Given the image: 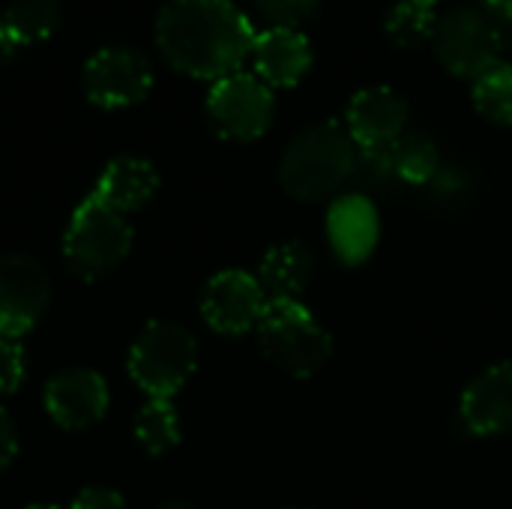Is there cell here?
Masks as SVG:
<instances>
[{"label": "cell", "instance_id": "cell-1", "mask_svg": "<svg viewBox=\"0 0 512 509\" xmlns=\"http://www.w3.org/2000/svg\"><path fill=\"white\" fill-rule=\"evenodd\" d=\"M156 45L177 72L219 81L240 72L255 27L231 0H168L156 15Z\"/></svg>", "mask_w": 512, "mask_h": 509}, {"label": "cell", "instance_id": "cell-2", "mask_svg": "<svg viewBox=\"0 0 512 509\" xmlns=\"http://www.w3.org/2000/svg\"><path fill=\"white\" fill-rule=\"evenodd\" d=\"M360 150L348 129L336 120L303 129L282 153L279 183L297 201H321L336 195L357 174Z\"/></svg>", "mask_w": 512, "mask_h": 509}, {"label": "cell", "instance_id": "cell-3", "mask_svg": "<svg viewBox=\"0 0 512 509\" xmlns=\"http://www.w3.org/2000/svg\"><path fill=\"white\" fill-rule=\"evenodd\" d=\"M129 249L132 225L126 222V216L111 210L96 195H87L75 207L63 237V258L69 270L84 282H96L120 267Z\"/></svg>", "mask_w": 512, "mask_h": 509}, {"label": "cell", "instance_id": "cell-4", "mask_svg": "<svg viewBox=\"0 0 512 509\" xmlns=\"http://www.w3.org/2000/svg\"><path fill=\"white\" fill-rule=\"evenodd\" d=\"M258 342L264 357L294 378L318 375L333 357L330 333L303 303H267L258 321Z\"/></svg>", "mask_w": 512, "mask_h": 509}, {"label": "cell", "instance_id": "cell-5", "mask_svg": "<svg viewBox=\"0 0 512 509\" xmlns=\"http://www.w3.org/2000/svg\"><path fill=\"white\" fill-rule=\"evenodd\" d=\"M129 378L150 399H171L198 366V342L177 321H150L129 351Z\"/></svg>", "mask_w": 512, "mask_h": 509}, {"label": "cell", "instance_id": "cell-6", "mask_svg": "<svg viewBox=\"0 0 512 509\" xmlns=\"http://www.w3.org/2000/svg\"><path fill=\"white\" fill-rule=\"evenodd\" d=\"M207 114L222 138L255 141L270 129L276 99L255 72H234L213 81L207 93Z\"/></svg>", "mask_w": 512, "mask_h": 509}, {"label": "cell", "instance_id": "cell-7", "mask_svg": "<svg viewBox=\"0 0 512 509\" xmlns=\"http://www.w3.org/2000/svg\"><path fill=\"white\" fill-rule=\"evenodd\" d=\"M432 45L447 72L459 78H480L486 69L501 63V39L483 9L459 6L447 12L432 33Z\"/></svg>", "mask_w": 512, "mask_h": 509}, {"label": "cell", "instance_id": "cell-8", "mask_svg": "<svg viewBox=\"0 0 512 509\" xmlns=\"http://www.w3.org/2000/svg\"><path fill=\"white\" fill-rule=\"evenodd\" d=\"M84 96L99 108H129L147 99L153 87V69L150 60L123 45H111L96 51L81 72Z\"/></svg>", "mask_w": 512, "mask_h": 509}, {"label": "cell", "instance_id": "cell-9", "mask_svg": "<svg viewBox=\"0 0 512 509\" xmlns=\"http://www.w3.org/2000/svg\"><path fill=\"white\" fill-rule=\"evenodd\" d=\"M51 282L45 267L30 255L0 258V336H27L48 309Z\"/></svg>", "mask_w": 512, "mask_h": 509}, {"label": "cell", "instance_id": "cell-10", "mask_svg": "<svg viewBox=\"0 0 512 509\" xmlns=\"http://www.w3.org/2000/svg\"><path fill=\"white\" fill-rule=\"evenodd\" d=\"M267 294L246 270H222L201 291V315L210 330L222 336H243L258 330L267 309Z\"/></svg>", "mask_w": 512, "mask_h": 509}, {"label": "cell", "instance_id": "cell-11", "mask_svg": "<svg viewBox=\"0 0 512 509\" xmlns=\"http://www.w3.org/2000/svg\"><path fill=\"white\" fill-rule=\"evenodd\" d=\"M408 102L387 84L363 87L351 96L345 111V129L357 150H387L405 135Z\"/></svg>", "mask_w": 512, "mask_h": 509}, {"label": "cell", "instance_id": "cell-12", "mask_svg": "<svg viewBox=\"0 0 512 509\" xmlns=\"http://www.w3.org/2000/svg\"><path fill=\"white\" fill-rule=\"evenodd\" d=\"M45 411L66 432L90 429L108 411V384L93 369H66L48 381Z\"/></svg>", "mask_w": 512, "mask_h": 509}, {"label": "cell", "instance_id": "cell-13", "mask_svg": "<svg viewBox=\"0 0 512 509\" xmlns=\"http://www.w3.org/2000/svg\"><path fill=\"white\" fill-rule=\"evenodd\" d=\"M462 423L477 438H495L512 429V363L480 372L462 393Z\"/></svg>", "mask_w": 512, "mask_h": 509}, {"label": "cell", "instance_id": "cell-14", "mask_svg": "<svg viewBox=\"0 0 512 509\" xmlns=\"http://www.w3.org/2000/svg\"><path fill=\"white\" fill-rule=\"evenodd\" d=\"M378 237H381V219H378L375 204L366 195L351 192V195H339L330 204L327 240L342 264L348 267L363 264L375 252Z\"/></svg>", "mask_w": 512, "mask_h": 509}, {"label": "cell", "instance_id": "cell-15", "mask_svg": "<svg viewBox=\"0 0 512 509\" xmlns=\"http://www.w3.org/2000/svg\"><path fill=\"white\" fill-rule=\"evenodd\" d=\"M249 57L255 63V75L267 87H294L306 78L312 66V45L306 33H300L297 27L273 24L255 33V45Z\"/></svg>", "mask_w": 512, "mask_h": 509}, {"label": "cell", "instance_id": "cell-16", "mask_svg": "<svg viewBox=\"0 0 512 509\" xmlns=\"http://www.w3.org/2000/svg\"><path fill=\"white\" fill-rule=\"evenodd\" d=\"M159 189L156 168L141 156H117L111 159L96 183V198L105 201L117 213H135L141 210Z\"/></svg>", "mask_w": 512, "mask_h": 509}, {"label": "cell", "instance_id": "cell-17", "mask_svg": "<svg viewBox=\"0 0 512 509\" xmlns=\"http://www.w3.org/2000/svg\"><path fill=\"white\" fill-rule=\"evenodd\" d=\"M312 270H315L312 252L303 243L291 240V243L273 246L264 255L255 279L264 288L270 303H300V297L306 294L312 282Z\"/></svg>", "mask_w": 512, "mask_h": 509}, {"label": "cell", "instance_id": "cell-18", "mask_svg": "<svg viewBox=\"0 0 512 509\" xmlns=\"http://www.w3.org/2000/svg\"><path fill=\"white\" fill-rule=\"evenodd\" d=\"M60 18H63V12H60L57 0H12L6 6V12L0 15L3 39L12 48L45 42L57 33Z\"/></svg>", "mask_w": 512, "mask_h": 509}, {"label": "cell", "instance_id": "cell-19", "mask_svg": "<svg viewBox=\"0 0 512 509\" xmlns=\"http://www.w3.org/2000/svg\"><path fill=\"white\" fill-rule=\"evenodd\" d=\"M387 162L393 177L414 186L429 183L441 168L438 147L426 132H405L399 141H393V147H387Z\"/></svg>", "mask_w": 512, "mask_h": 509}, {"label": "cell", "instance_id": "cell-20", "mask_svg": "<svg viewBox=\"0 0 512 509\" xmlns=\"http://www.w3.org/2000/svg\"><path fill=\"white\" fill-rule=\"evenodd\" d=\"M135 438L150 456H162L180 441V417L171 399H150L135 417Z\"/></svg>", "mask_w": 512, "mask_h": 509}, {"label": "cell", "instance_id": "cell-21", "mask_svg": "<svg viewBox=\"0 0 512 509\" xmlns=\"http://www.w3.org/2000/svg\"><path fill=\"white\" fill-rule=\"evenodd\" d=\"M474 96V108L498 123V126H512V63H495L492 69H486L480 78H474L471 87Z\"/></svg>", "mask_w": 512, "mask_h": 509}, {"label": "cell", "instance_id": "cell-22", "mask_svg": "<svg viewBox=\"0 0 512 509\" xmlns=\"http://www.w3.org/2000/svg\"><path fill=\"white\" fill-rule=\"evenodd\" d=\"M435 24H438L435 9L423 0H399L390 6V12L384 18L387 36L402 48H414V45L432 39Z\"/></svg>", "mask_w": 512, "mask_h": 509}, {"label": "cell", "instance_id": "cell-23", "mask_svg": "<svg viewBox=\"0 0 512 509\" xmlns=\"http://www.w3.org/2000/svg\"><path fill=\"white\" fill-rule=\"evenodd\" d=\"M27 378V351L21 339L0 336V396H12Z\"/></svg>", "mask_w": 512, "mask_h": 509}, {"label": "cell", "instance_id": "cell-24", "mask_svg": "<svg viewBox=\"0 0 512 509\" xmlns=\"http://www.w3.org/2000/svg\"><path fill=\"white\" fill-rule=\"evenodd\" d=\"M258 12L270 18L279 27H297L303 18H309L318 6V0H255Z\"/></svg>", "mask_w": 512, "mask_h": 509}, {"label": "cell", "instance_id": "cell-25", "mask_svg": "<svg viewBox=\"0 0 512 509\" xmlns=\"http://www.w3.org/2000/svg\"><path fill=\"white\" fill-rule=\"evenodd\" d=\"M69 509H126V501H123V495L117 489L90 486V489L75 495V501H72Z\"/></svg>", "mask_w": 512, "mask_h": 509}, {"label": "cell", "instance_id": "cell-26", "mask_svg": "<svg viewBox=\"0 0 512 509\" xmlns=\"http://www.w3.org/2000/svg\"><path fill=\"white\" fill-rule=\"evenodd\" d=\"M483 12L489 15L498 39L504 48H512V0H498V3H486Z\"/></svg>", "mask_w": 512, "mask_h": 509}, {"label": "cell", "instance_id": "cell-27", "mask_svg": "<svg viewBox=\"0 0 512 509\" xmlns=\"http://www.w3.org/2000/svg\"><path fill=\"white\" fill-rule=\"evenodd\" d=\"M18 453V435H15V423L9 420V414L0 408V471H6L12 465Z\"/></svg>", "mask_w": 512, "mask_h": 509}, {"label": "cell", "instance_id": "cell-28", "mask_svg": "<svg viewBox=\"0 0 512 509\" xmlns=\"http://www.w3.org/2000/svg\"><path fill=\"white\" fill-rule=\"evenodd\" d=\"M9 51H12V45L3 39V24H0V54H9Z\"/></svg>", "mask_w": 512, "mask_h": 509}, {"label": "cell", "instance_id": "cell-29", "mask_svg": "<svg viewBox=\"0 0 512 509\" xmlns=\"http://www.w3.org/2000/svg\"><path fill=\"white\" fill-rule=\"evenodd\" d=\"M162 509H192V507H189V504H165Z\"/></svg>", "mask_w": 512, "mask_h": 509}, {"label": "cell", "instance_id": "cell-30", "mask_svg": "<svg viewBox=\"0 0 512 509\" xmlns=\"http://www.w3.org/2000/svg\"><path fill=\"white\" fill-rule=\"evenodd\" d=\"M27 509H57V507H51V504H30Z\"/></svg>", "mask_w": 512, "mask_h": 509}, {"label": "cell", "instance_id": "cell-31", "mask_svg": "<svg viewBox=\"0 0 512 509\" xmlns=\"http://www.w3.org/2000/svg\"><path fill=\"white\" fill-rule=\"evenodd\" d=\"M423 3H429V6H435V3H438V0H423Z\"/></svg>", "mask_w": 512, "mask_h": 509}, {"label": "cell", "instance_id": "cell-32", "mask_svg": "<svg viewBox=\"0 0 512 509\" xmlns=\"http://www.w3.org/2000/svg\"><path fill=\"white\" fill-rule=\"evenodd\" d=\"M486 3H498V0H483V6H486Z\"/></svg>", "mask_w": 512, "mask_h": 509}]
</instances>
